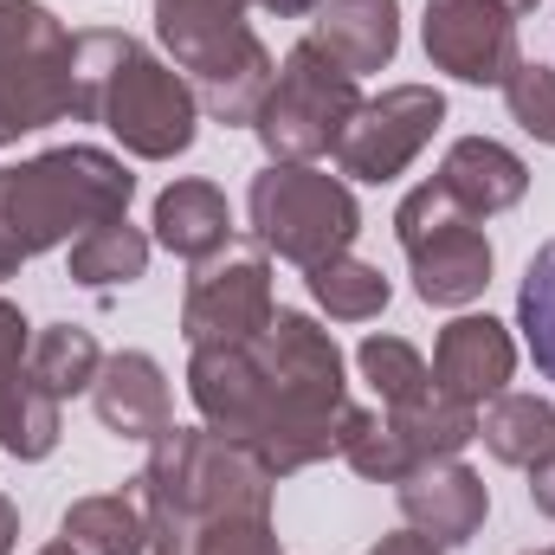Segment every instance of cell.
<instances>
[{
  "mask_svg": "<svg viewBox=\"0 0 555 555\" xmlns=\"http://www.w3.org/2000/svg\"><path fill=\"white\" fill-rule=\"evenodd\" d=\"M278 478L253 446L214 426H168L149 439L137 498L149 517V555H188L201 524L220 517H272Z\"/></svg>",
  "mask_w": 555,
  "mask_h": 555,
  "instance_id": "cell-1",
  "label": "cell"
},
{
  "mask_svg": "<svg viewBox=\"0 0 555 555\" xmlns=\"http://www.w3.org/2000/svg\"><path fill=\"white\" fill-rule=\"evenodd\" d=\"M78 117L104 124L137 162H175L201 137L194 85L130 33H78Z\"/></svg>",
  "mask_w": 555,
  "mask_h": 555,
  "instance_id": "cell-2",
  "label": "cell"
},
{
  "mask_svg": "<svg viewBox=\"0 0 555 555\" xmlns=\"http://www.w3.org/2000/svg\"><path fill=\"white\" fill-rule=\"evenodd\" d=\"M253 0H155V39L168 65L194 85L201 117L253 130L272 98L278 59L253 33Z\"/></svg>",
  "mask_w": 555,
  "mask_h": 555,
  "instance_id": "cell-3",
  "label": "cell"
},
{
  "mask_svg": "<svg viewBox=\"0 0 555 555\" xmlns=\"http://www.w3.org/2000/svg\"><path fill=\"white\" fill-rule=\"evenodd\" d=\"M130 194H137V175L124 168V155L65 142L20 168H0V227L20 240L26 259H39L52 246H72L78 233L130 214Z\"/></svg>",
  "mask_w": 555,
  "mask_h": 555,
  "instance_id": "cell-4",
  "label": "cell"
},
{
  "mask_svg": "<svg viewBox=\"0 0 555 555\" xmlns=\"http://www.w3.org/2000/svg\"><path fill=\"white\" fill-rule=\"evenodd\" d=\"M246 220L253 240L284 266H323L356 246L362 207L343 175H323L317 162H266L246 188Z\"/></svg>",
  "mask_w": 555,
  "mask_h": 555,
  "instance_id": "cell-5",
  "label": "cell"
},
{
  "mask_svg": "<svg viewBox=\"0 0 555 555\" xmlns=\"http://www.w3.org/2000/svg\"><path fill=\"white\" fill-rule=\"evenodd\" d=\"M356 111H362V78L343 72L317 39H297L278 59L272 98L253 130L272 162H317V155H336Z\"/></svg>",
  "mask_w": 555,
  "mask_h": 555,
  "instance_id": "cell-6",
  "label": "cell"
},
{
  "mask_svg": "<svg viewBox=\"0 0 555 555\" xmlns=\"http://www.w3.org/2000/svg\"><path fill=\"white\" fill-rule=\"evenodd\" d=\"M272 253H220L207 266H194L188 297H181V336L188 349H240L259 343V330L272 323Z\"/></svg>",
  "mask_w": 555,
  "mask_h": 555,
  "instance_id": "cell-7",
  "label": "cell"
},
{
  "mask_svg": "<svg viewBox=\"0 0 555 555\" xmlns=\"http://www.w3.org/2000/svg\"><path fill=\"white\" fill-rule=\"evenodd\" d=\"M446 124V98L433 85H388L382 98H362V111L349 117V130L336 142V168L349 181H395L420 162V149L439 137Z\"/></svg>",
  "mask_w": 555,
  "mask_h": 555,
  "instance_id": "cell-8",
  "label": "cell"
},
{
  "mask_svg": "<svg viewBox=\"0 0 555 555\" xmlns=\"http://www.w3.org/2000/svg\"><path fill=\"white\" fill-rule=\"evenodd\" d=\"M426 59L459 78V85H498L511 78V65L524 59L517 52V13L498 7V0H426Z\"/></svg>",
  "mask_w": 555,
  "mask_h": 555,
  "instance_id": "cell-9",
  "label": "cell"
},
{
  "mask_svg": "<svg viewBox=\"0 0 555 555\" xmlns=\"http://www.w3.org/2000/svg\"><path fill=\"white\" fill-rule=\"evenodd\" d=\"M188 401H194L201 426H214V433H227L240 446H259L278 420V395L266 382V369H259V356H253V343H240V349H194Z\"/></svg>",
  "mask_w": 555,
  "mask_h": 555,
  "instance_id": "cell-10",
  "label": "cell"
},
{
  "mask_svg": "<svg viewBox=\"0 0 555 555\" xmlns=\"http://www.w3.org/2000/svg\"><path fill=\"white\" fill-rule=\"evenodd\" d=\"M65 117H78V39L72 33L20 59H0V142L52 130Z\"/></svg>",
  "mask_w": 555,
  "mask_h": 555,
  "instance_id": "cell-11",
  "label": "cell"
},
{
  "mask_svg": "<svg viewBox=\"0 0 555 555\" xmlns=\"http://www.w3.org/2000/svg\"><path fill=\"white\" fill-rule=\"evenodd\" d=\"M401 517H408V530H420L426 543L459 550V543H472V537L485 530L491 491H485V478H478L472 465H459V459H426V465H414V472L401 478Z\"/></svg>",
  "mask_w": 555,
  "mask_h": 555,
  "instance_id": "cell-12",
  "label": "cell"
},
{
  "mask_svg": "<svg viewBox=\"0 0 555 555\" xmlns=\"http://www.w3.org/2000/svg\"><path fill=\"white\" fill-rule=\"evenodd\" d=\"M517 375V336L498 323V317H452L433 343V388L465 401V408H485L511 388Z\"/></svg>",
  "mask_w": 555,
  "mask_h": 555,
  "instance_id": "cell-13",
  "label": "cell"
},
{
  "mask_svg": "<svg viewBox=\"0 0 555 555\" xmlns=\"http://www.w3.org/2000/svg\"><path fill=\"white\" fill-rule=\"evenodd\" d=\"M91 408L104 420V433H117V439H155V433H168L175 426V401H168V375H162V362L155 356H142V349H117V356H104V369H98V382H91Z\"/></svg>",
  "mask_w": 555,
  "mask_h": 555,
  "instance_id": "cell-14",
  "label": "cell"
},
{
  "mask_svg": "<svg viewBox=\"0 0 555 555\" xmlns=\"http://www.w3.org/2000/svg\"><path fill=\"white\" fill-rule=\"evenodd\" d=\"M310 39L356 78L388 72L401 52V0H317Z\"/></svg>",
  "mask_w": 555,
  "mask_h": 555,
  "instance_id": "cell-15",
  "label": "cell"
},
{
  "mask_svg": "<svg viewBox=\"0 0 555 555\" xmlns=\"http://www.w3.org/2000/svg\"><path fill=\"white\" fill-rule=\"evenodd\" d=\"M155 246L162 253H175V259H188V266H207V259H220L227 246H233V207H227V194L214 188V181H201V175H188V181H168L162 194H155Z\"/></svg>",
  "mask_w": 555,
  "mask_h": 555,
  "instance_id": "cell-16",
  "label": "cell"
},
{
  "mask_svg": "<svg viewBox=\"0 0 555 555\" xmlns=\"http://www.w3.org/2000/svg\"><path fill=\"white\" fill-rule=\"evenodd\" d=\"M439 181L452 188V201L472 220H491V214H511L530 194V162L491 137H459L439 162Z\"/></svg>",
  "mask_w": 555,
  "mask_h": 555,
  "instance_id": "cell-17",
  "label": "cell"
},
{
  "mask_svg": "<svg viewBox=\"0 0 555 555\" xmlns=\"http://www.w3.org/2000/svg\"><path fill=\"white\" fill-rule=\"evenodd\" d=\"M408 266H414L420 304L459 310V304L485 297V284H491V266H498V259H491L485 227H478V220H459V227L433 233L426 246H414V253H408Z\"/></svg>",
  "mask_w": 555,
  "mask_h": 555,
  "instance_id": "cell-18",
  "label": "cell"
},
{
  "mask_svg": "<svg viewBox=\"0 0 555 555\" xmlns=\"http://www.w3.org/2000/svg\"><path fill=\"white\" fill-rule=\"evenodd\" d=\"M65 543L78 555H149V517H142V498L124 491H98V498H78L65 511Z\"/></svg>",
  "mask_w": 555,
  "mask_h": 555,
  "instance_id": "cell-19",
  "label": "cell"
},
{
  "mask_svg": "<svg viewBox=\"0 0 555 555\" xmlns=\"http://www.w3.org/2000/svg\"><path fill=\"white\" fill-rule=\"evenodd\" d=\"M478 439L491 446V459L530 472V465L555 446V408L543 395H511V388H504L498 401L478 408Z\"/></svg>",
  "mask_w": 555,
  "mask_h": 555,
  "instance_id": "cell-20",
  "label": "cell"
},
{
  "mask_svg": "<svg viewBox=\"0 0 555 555\" xmlns=\"http://www.w3.org/2000/svg\"><path fill=\"white\" fill-rule=\"evenodd\" d=\"M98 369H104V349H98V336L78 330V323H46V330L33 336V349H26V375H33L52 401L91 395Z\"/></svg>",
  "mask_w": 555,
  "mask_h": 555,
  "instance_id": "cell-21",
  "label": "cell"
},
{
  "mask_svg": "<svg viewBox=\"0 0 555 555\" xmlns=\"http://www.w3.org/2000/svg\"><path fill=\"white\" fill-rule=\"evenodd\" d=\"M142 272H149V233L130 227V214L72 240V284L85 291H117V284H137Z\"/></svg>",
  "mask_w": 555,
  "mask_h": 555,
  "instance_id": "cell-22",
  "label": "cell"
},
{
  "mask_svg": "<svg viewBox=\"0 0 555 555\" xmlns=\"http://www.w3.org/2000/svg\"><path fill=\"white\" fill-rule=\"evenodd\" d=\"M388 426L401 433V446L414 452V465L426 459H459L472 439H478V408L452 401V395H420L414 408H388Z\"/></svg>",
  "mask_w": 555,
  "mask_h": 555,
  "instance_id": "cell-23",
  "label": "cell"
},
{
  "mask_svg": "<svg viewBox=\"0 0 555 555\" xmlns=\"http://www.w3.org/2000/svg\"><path fill=\"white\" fill-rule=\"evenodd\" d=\"M59 401L26 375V369H0V452L13 459H46L59 446Z\"/></svg>",
  "mask_w": 555,
  "mask_h": 555,
  "instance_id": "cell-24",
  "label": "cell"
},
{
  "mask_svg": "<svg viewBox=\"0 0 555 555\" xmlns=\"http://www.w3.org/2000/svg\"><path fill=\"white\" fill-rule=\"evenodd\" d=\"M304 284H310L317 310H330L336 323H369V317H382V310H388V278H382V266L349 259V253H336V259L310 266Z\"/></svg>",
  "mask_w": 555,
  "mask_h": 555,
  "instance_id": "cell-25",
  "label": "cell"
},
{
  "mask_svg": "<svg viewBox=\"0 0 555 555\" xmlns=\"http://www.w3.org/2000/svg\"><path fill=\"white\" fill-rule=\"evenodd\" d=\"M356 369L382 395V408H414L420 395H433V369H426V356L408 336H362Z\"/></svg>",
  "mask_w": 555,
  "mask_h": 555,
  "instance_id": "cell-26",
  "label": "cell"
},
{
  "mask_svg": "<svg viewBox=\"0 0 555 555\" xmlns=\"http://www.w3.org/2000/svg\"><path fill=\"white\" fill-rule=\"evenodd\" d=\"M517 330L530 343V362L555 382V240L524 266V284H517Z\"/></svg>",
  "mask_w": 555,
  "mask_h": 555,
  "instance_id": "cell-27",
  "label": "cell"
},
{
  "mask_svg": "<svg viewBox=\"0 0 555 555\" xmlns=\"http://www.w3.org/2000/svg\"><path fill=\"white\" fill-rule=\"evenodd\" d=\"M343 465L356 472V478H369V485H401L408 472H414V452L401 446V433L388 426V414H356V433H349V446H343Z\"/></svg>",
  "mask_w": 555,
  "mask_h": 555,
  "instance_id": "cell-28",
  "label": "cell"
},
{
  "mask_svg": "<svg viewBox=\"0 0 555 555\" xmlns=\"http://www.w3.org/2000/svg\"><path fill=\"white\" fill-rule=\"evenodd\" d=\"M504 104H511V124L524 137L550 142L555 149V72L537 65V59H517L511 78H504Z\"/></svg>",
  "mask_w": 555,
  "mask_h": 555,
  "instance_id": "cell-29",
  "label": "cell"
},
{
  "mask_svg": "<svg viewBox=\"0 0 555 555\" xmlns=\"http://www.w3.org/2000/svg\"><path fill=\"white\" fill-rule=\"evenodd\" d=\"M459 220H472L459 201H452V188L433 175V181H420V188H408V201L395 207V240H401V253H414V246H426L433 233H446V227H459Z\"/></svg>",
  "mask_w": 555,
  "mask_h": 555,
  "instance_id": "cell-30",
  "label": "cell"
},
{
  "mask_svg": "<svg viewBox=\"0 0 555 555\" xmlns=\"http://www.w3.org/2000/svg\"><path fill=\"white\" fill-rule=\"evenodd\" d=\"M188 555H284L272 517H220V524H201Z\"/></svg>",
  "mask_w": 555,
  "mask_h": 555,
  "instance_id": "cell-31",
  "label": "cell"
},
{
  "mask_svg": "<svg viewBox=\"0 0 555 555\" xmlns=\"http://www.w3.org/2000/svg\"><path fill=\"white\" fill-rule=\"evenodd\" d=\"M52 39H65V26L46 0H0V59H20V52L52 46Z\"/></svg>",
  "mask_w": 555,
  "mask_h": 555,
  "instance_id": "cell-32",
  "label": "cell"
},
{
  "mask_svg": "<svg viewBox=\"0 0 555 555\" xmlns=\"http://www.w3.org/2000/svg\"><path fill=\"white\" fill-rule=\"evenodd\" d=\"M26 349H33V323L20 317V304H7V297H0V369H20V362H26Z\"/></svg>",
  "mask_w": 555,
  "mask_h": 555,
  "instance_id": "cell-33",
  "label": "cell"
},
{
  "mask_svg": "<svg viewBox=\"0 0 555 555\" xmlns=\"http://www.w3.org/2000/svg\"><path fill=\"white\" fill-rule=\"evenodd\" d=\"M530 504H537L543 517H555V446L530 465Z\"/></svg>",
  "mask_w": 555,
  "mask_h": 555,
  "instance_id": "cell-34",
  "label": "cell"
},
{
  "mask_svg": "<svg viewBox=\"0 0 555 555\" xmlns=\"http://www.w3.org/2000/svg\"><path fill=\"white\" fill-rule=\"evenodd\" d=\"M369 555H439V543H426L420 530H395V537H382Z\"/></svg>",
  "mask_w": 555,
  "mask_h": 555,
  "instance_id": "cell-35",
  "label": "cell"
},
{
  "mask_svg": "<svg viewBox=\"0 0 555 555\" xmlns=\"http://www.w3.org/2000/svg\"><path fill=\"white\" fill-rule=\"evenodd\" d=\"M20 543V511H13V498H0V555H13Z\"/></svg>",
  "mask_w": 555,
  "mask_h": 555,
  "instance_id": "cell-36",
  "label": "cell"
},
{
  "mask_svg": "<svg viewBox=\"0 0 555 555\" xmlns=\"http://www.w3.org/2000/svg\"><path fill=\"white\" fill-rule=\"evenodd\" d=\"M259 13H278V20H304V13H317V0H253Z\"/></svg>",
  "mask_w": 555,
  "mask_h": 555,
  "instance_id": "cell-37",
  "label": "cell"
},
{
  "mask_svg": "<svg viewBox=\"0 0 555 555\" xmlns=\"http://www.w3.org/2000/svg\"><path fill=\"white\" fill-rule=\"evenodd\" d=\"M20 266H26V253H20V240H13V233L0 227V278H13Z\"/></svg>",
  "mask_w": 555,
  "mask_h": 555,
  "instance_id": "cell-38",
  "label": "cell"
},
{
  "mask_svg": "<svg viewBox=\"0 0 555 555\" xmlns=\"http://www.w3.org/2000/svg\"><path fill=\"white\" fill-rule=\"evenodd\" d=\"M498 7H511V13H530V7H543V0H498Z\"/></svg>",
  "mask_w": 555,
  "mask_h": 555,
  "instance_id": "cell-39",
  "label": "cell"
},
{
  "mask_svg": "<svg viewBox=\"0 0 555 555\" xmlns=\"http://www.w3.org/2000/svg\"><path fill=\"white\" fill-rule=\"evenodd\" d=\"M39 555H78V550H72L65 537H59V543H46V550H39Z\"/></svg>",
  "mask_w": 555,
  "mask_h": 555,
  "instance_id": "cell-40",
  "label": "cell"
},
{
  "mask_svg": "<svg viewBox=\"0 0 555 555\" xmlns=\"http://www.w3.org/2000/svg\"><path fill=\"white\" fill-rule=\"evenodd\" d=\"M530 555H555V543H550V550H530Z\"/></svg>",
  "mask_w": 555,
  "mask_h": 555,
  "instance_id": "cell-41",
  "label": "cell"
}]
</instances>
